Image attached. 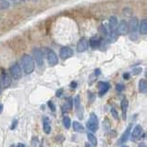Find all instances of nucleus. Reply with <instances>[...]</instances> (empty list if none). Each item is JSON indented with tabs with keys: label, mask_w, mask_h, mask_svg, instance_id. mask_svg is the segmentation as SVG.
Listing matches in <instances>:
<instances>
[{
	"label": "nucleus",
	"mask_w": 147,
	"mask_h": 147,
	"mask_svg": "<svg viewBox=\"0 0 147 147\" xmlns=\"http://www.w3.org/2000/svg\"><path fill=\"white\" fill-rule=\"evenodd\" d=\"M22 63L23 67V70L26 74H31L34 70V60L32 56L25 54L22 57Z\"/></svg>",
	"instance_id": "obj_1"
},
{
	"label": "nucleus",
	"mask_w": 147,
	"mask_h": 147,
	"mask_svg": "<svg viewBox=\"0 0 147 147\" xmlns=\"http://www.w3.org/2000/svg\"><path fill=\"white\" fill-rule=\"evenodd\" d=\"M98 125H99V122H98L97 116H96L94 113H92L90 115L89 120H88L86 123L87 129H89L91 132H95L98 129Z\"/></svg>",
	"instance_id": "obj_2"
},
{
	"label": "nucleus",
	"mask_w": 147,
	"mask_h": 147,
	"mask_svg": "<svg viewBox=\"0 0 147 147\" xmlns=\"http://www.w3.org/2000/svg\"><path fill=\"white\" fill-rule=\"evenodd\" d=\"M9 73L11 75V77L14 80H20L22 77V71L20 66L18 63H15V64L12 65L9 68Z\"/></svg>",
	"instance_id": "obj_3"
},
{
	"label": "nucleus",
	"mask_w": 147,
	"mask_h": 147,
	"mask_svg": "<svg viewBox=\"0 0 147 147\" xmlns=\"http://www.w3.org/2000/svg\"><path fill=\"white\" fill-rule=\"evenodd\" d=\"M33 57L36 62V64L39 67H42L44 65V54L42 52V50L40 48H34L32 51Z\"/></svg>",
	"instance_id": "obj_4"
},
{
	"label": "nucleus",
	"mask_w": 147,
	"mask_h": 147,
	"mask_svg": "<svg viewBox=\"0 0 147 147\" xmlns=\"http://www.w3.org/2000/svg\"><path fill=\"white\" fill-rule=\"evenodd\" d=\"M116 32L117 33V35H121V36L127 35V33L129 32L127 22H126V20H121V22L117 24Z\"/></svg>",
	"instance_id": "obj_5"
},
{
	"label": "nucleus",
	"mask_w": 147,
	"mask_h": 147,
	"mask_svg": "<svg viewBox=\"0 0 147 147\" xmlns=\"http://www.w3.org/2000/svg\"><path fill=\"white\" fill-rule=\"evenodd\" d=\"M138 27H139V20H138L136 17H132V18L129 19V22H128L129 32H131V33L136 32L138 30Z\"/></svg>",
	"instance_id": "obj_6"
},
{
	"label": "nucleus",
	"mask_w": 147,
	"mask_h": 147,
	"mask_svg": "<svg viewBox=\"0 0 147 147\" xmlns=\"http://www.w3.org/2000/svg\"><path fill=\"white\" fill-rule=\"evenodd\" d=\"M59 56H60V58L63 60L68 59V58L73 56V50L69 47H61L59 51Z\"/></svg>",
	"instance_id": "obj_7"
},
{
	"label": "nucleus",
	"mask_w": 147,
	"mask_h": 147,
	"mask_svg": "<svg viewBox=\"0 0 147 147\" xmlns=\"http://www.w3.org/2000/svg\"><path fill=\"white\" fill-rule=\"evenodd\" d=\"M47 61L48 64L51 67L56 66L58 63V57L57 56V54L51 49H47Z\"/></svg>",
	"instance_id": "obj_8"
},
{
	"label": "nucleus",
	"mask_w": 147,
	"mask_h": 147,
	"mask_svg": "<svg viewBox=\"0 0 147 147\" xmlns=\"http://www.w3.org/2000/svg\"><path fill=\"white\" fill-rule=\"evenodd\" d=\"M97 88H98V94L99 96H103L106 94L109 88H110V84L107 82H98L97 83Z\"/></svg>",
	"instance_id": "obj_9"
},
{
	"label": "nucleus",
	"mask_w": 147,
	"mask_h": 147,
	"mask_svg": "<svg viewBox=\"0 0 147 147\" xmlns=\"http://www.w3.org/2000/svg\"><path fill=\"white\" fill-rule=\"evenodd\" d=\"M142 132H144V129H142V127L141 125H137L135 128H134L132 133L131 134V140L133 142H136L138 140H140L142 138Z\"/></svg>",
	"instance_id": "obj_10"
},
{
	"label": "nucleus",
	"mask_w": 147,
	"mask_h": 147,
	"mask_svg": "<svg viewBox=\"0 0 147 147\" xmlns=\"http://www.w3.org/2000/svg\"><path fill=\"white\" fill-rule=\"evenodd\" d=\"M88 47H89V42H88L87 39L82 38L81 40L78 42V44H77V51L79 53H82V52L86 51V50L88 49Z\"/></svg>",
	"instance_id": "obj_11"
},
{
	"label": "nucleus",
	"mask_w": 147,
	"mask_h": 147,
	"mask_svg": "<svg viewBox=\"0 0 147 147\" xmlns=\"http://www.w3.org/2000/svg\"><path fill=\"white\" fill-rule=\"evenodd\" d=\"M10 84V77L6 71H3L0 79V86L2 88H7Z\"/></svg>",
	"instance_id": "obj_12"
},
{
	"label": "nucleus",
	"mask_w": 147,
	"mask_h": 147,
	"mask_svg": "<svg viewBox=\"0 0 147 147\" xmlns=\"http://www.w3.org/2000/svg\"><path fill=\"white\" fill-rule=\"evenodd\" d=\"M131 127H132V125H131V124H129V125L128 126V127H127V129H126V131L123 132L122 135H121L120 139H119V144H124V142H127V141L129 140V136H131Z\"/></svg>",
	"instance_id": "obj_13"
},
{
	"label": "nucleus",
	"mask_w": 147,
	"mask_h": 147,
	"mask_svg": "<svg viewBox=\"0 0 147 147\" xmlns=\"http://www.w3.org/2000/svg\"><path fill=\"white\" fill-rule=\"evenodd\" d=\"M88 42H89V45L93 49H97L101 45V39L97 36H93L90 39V41H88Z\"/></svg>",
	"instance_id": "obj_14"
},
{
	"label": "nucleus",
	"mask_w": 147,
	"mask_h": 147,
	"mask_svg": "<svg viewBox=\"0 0 147 147\" xmlns=\"http://www.w3.org/2000/svg\"><path fill=\"white\" fill-rule=\"evenodd\" d=\"M120 106H121V110H122V117L123 119H127V111H128V107H129V101L123 98L121 100V103H120Z\"/></svg>",
	"instance_id": "obj_15"
},
{
	"label": "nucleus",
	"mask_w": 147,
	"mask_h": 147,
	"mask_svg": "<svg viewBox=\"0 0 147 147\" xmlns=\"http://www.w3.org/2000/svg\"><path fill=\"white\" fill-rule=\"evenodd\" d=\"M73 107V99L69 97L68 100L66 101V103L62 106V112L63 113H68L70 111Z\"/></svg>",
	"instance_id": "obj_16"
},
{
	"label": "nucleus",
	"mask_w": 147,
	"mask_h": 147,
	"mask_svg": "<svg viewBox=\"0 0 147 147\" xmlns=\"http://www.w3.org/2000/svg\"><path fill=\"white\" fill-rule=\"evenodd\" d=\"M43 129L45 134H49L51 132V124H50L49 119L47 117H45L43 119Z\"/></svg>",
	"instance_id": "obj_17"
},
{
	"label": "nucleus",
	"mask_w": 147,
	"mask_h": 147,
	"mask_svg": "<svg viewBox=\"0 0 147 147\" xmlns=\"http://www.w3.org/2000/svg\"><path fill=\"white\" fill-rule=\"evenodd\" d=\"M138 30H139V32L142 35H146V33H147V20H146V19H144L139 23Z\"/></svg>",
	"instance_id": "obj_18"
},
{
	"label": "nucleus",
	"mask_w": 147,
	"mask_h": 147,
	"mask_svg": "<svg viewBox=\"0 0 147 147\" xmlns=\"http://www.w3.org/2000/svg\"><path fill=\"white\" fill-rule=\"evenodd\" d=\"M109 29L111 31H116L117 24H119V22H117V19L116 16H111L109 18Z\"/></svg>",
	"instance_id": "obj_19"
},
{
	"label": "nucleus",
	"mask_w": 147,
	"mask_h": 147,
	"mask_svg": "<svg viewBox=\"0 0 147 147\" xmlns=\"http://www.w3.org/2000/svg\"><path fill=\"white\" fill-rule=\"evenodd\" d=\"M73 106H75V108H76L77 113H78V116L80 117V113H82V112H81V97H80V95L75 96V98L73 99Z\"/></svg>",
	"instance_id": "obj_20"
},
{
	"label": "nucleus",
	"mask_w": 147,
	"mask_h": 147,
	"mask_svg": "<svg viewBox=\"0 0 147 147\" xmlns=\"http://www.w3.org/2000/svg\"><path fill=\"white\" fill-rule=\"evenodd\" d=\"M87 138H88V141L90 142V144L93 145L94 147L97 146L98 144V142H97V138L94 136V134L93 132H89L87 134Z\"/></svg>",
	"instance_id": "obj_21"
},
{
	"label": "nucleus",
	"mask_w": 147,
	"mask_h": 147,
	"mask_svg": "<svg viewBox=\"0 0 147 147\" xmlns=\"http://www.w3.org/2000/svg\"><path fill=\"white\" fill-rule=\"evenodd\" d=\"M139 91L142 94H145L147 92V82L144 79L140 80L139 82Z\"/></svg>",
	"instance_id": "obj_22"
},
{
	"label": "nucleus",
	"mask_w": 147,
	"mask_h": 147,
	"mask_svg": "<svg viewBox=\"0 0 147 147\" xmlns=\"http://www.w3.org/2000/svg\"><path fill=\"white\" fill-rule=\"evenodd\" d=\"M72 126H73V129L77 132H82L84 131V127L80 122H78V121H74Z\"/></svg>",
	"instance_id": "obj_23"
},
{
	"label": "nucleus",
	"mask_w": 147,
	"mask_h": 147,
	"mask_svg": "<svg viewBox=\"0 0 147 147\" xmlns=\"http://www.w3.org/2000/svg\"><path fill=\"white\" fill-rule=\"evenodd\" d=\"M117 33L116 31H111L110 33L107 35V39H108V42L109 43H114L115 41H117Z\"/></svg>",
	"instance_id": "obj_24"
},
{
	"label": "nucleus",
	"mask_w": 147,
	"mask_h": 147,
	"mask_svg": "<svg viewBox=\"0 0 147 147\" xmlns=\"http://www.w3.org/2000/svg\"><path fill=\"white\" fill-rule=\"evenodd\" d=\"M99 33L103 37H107V35H108V31H107V29L106 27V25H104V24L100 25V26H99Z\"/></svg>",
	"instance_id": "obj_25"
},
{
	"label": "nucleus",
	"mask_w": 147,
	"mask_h": 147,
	"mask_svg": "<svg viewBox=\"0 0 147 147\" xmlns=\"http://www.w3.org/2000/svg\"><path fill=\"white\" fill-rule=\"evenodd\" d=\"M63 124H64V127L66 129H69L70 128V125H71V120L68 116H65L63 117Z\"/></svg>",
	"instance_id": "obj_26"
},
{
	"label": "nucleus",
	"mask_w": 147,
	"mask_h": 147,
	"mask_svg": "<svg viewBox=\"0 0 147 147\" xmlns=\"http://www.w3.org/2000/svg\"><path fill=\"white\" fill-rule=\"evenodd\" d=\"M10 7V4L8 1H6V0H2L1 3H0V9H7Z\"/></svg>",
	"instance_id": "obj_27"
},
{
	"label": "nucleus",
	"mask_w": 147,
	"mask_h": 147,
	"mask_svg": "<svg viewBox=\"0 0 147 147\" xmlns=\"http://www.w3.org/2000/svg\"><path fill=\"white\" fill-rule=\"evenodd\" d=\"M123 14L125 16H131L132 14V9L129 7H126L123 8Z\"/></svg>",
	"instance_id": "obj_28"
},
{
	"label": "nucleus",
	"mask_w": 147,
	"mask_h": 147,
	"mask_svg": "<svg viewBox=\"0 0 147 147\" xmlns=\"http://www.w3.org/2000/svg\"><path fill=\"white\" fill-rule=\"evenodd\" d=\"M142 69L141 67H136V68H134L132 69V73L134 75H139L140 73H142Z\"/></svg>",
	"instance_id": "obj_29"
},
{
	"label": "nucleus",
	"mask_w": 147,
	"mask_h": 147,
	"mask_svg": "<svg viewBox=\"0 0 147 147\" xmlns=\"http://www.w3.org/2000/svg\"><path fill=\"white\" fill-rule=\"evenodd\" d=\"M111 114L116 120H119V114H117V111L115 108H111Z\"/></svg>",
	"instance_id": "obj_30"
},
{
	"label": "nucleus",
	"mask_w": 147,
	"mask_h": 147,
	"mask_svg": "<svg viewBox=\"0 0 147 147\" xmlns=\"http://www.w3.org/2000/svg\"><path fill=\"white\" fill-rule=\"evenodd\" d=\"M116 90L117 92H122L123 90H125V85L121 84V83H119V84L116 85Z\"/></svg>",
	"instance_id": "obj_31"
},
{
	"label": "nucleus",
	"mask_w": 147,
	"mask_h": 147,
	"mask_svg": "<svg viewBox=\"0 0 147 147\" xmlns=\"http://www.w3.org/2000/svg\"><path fill=\"white\" fill-rule=\"evenodd\" d=\"M47 104H48L49 108L51 109V111H53V112L56 111V106H55V104L52 102V101H49V102H48Z\"/></svg>",
	"instance_id": "obj_32"
},
{
	"label": "nucleus",
	"mask_w": 147,
	"mask_h": 147,
	"mask_svg": "<svg viewBox=\"0 0 147 147\" xmlns=\"http://www.w3.org/2000/svg\"><path fill=\"white\" fill-rule=\"evenodd\" d=\"M137 34H136V32H134V33H131V35H129V39L131 40H132V41H134V40H137Z\"/></svg>",
	"instance_id": "obj_33"
},
{
	"label": "nucleus",
	"mask_w": 147,
	"mask_h": 147,
	"mask_svg": "<svg viewBox=\"0 0 147 147\" xmlns=\"http://www.w3.org/2000/svg\"><path fill=\"white\" fill-rule=\"evenodd\" d=\"M70 87L72 88V89H75V88L77 87V82H71V83H70Z\"/></svg>",
	"instance_id": "obj_34"
},
{
	"label": "nucleus",
	"mask_w": 147,
	"mask_h": 147,
	"mask_svg": "<svg viewBox=\"0 0 147 147\" xmlns=\"http://www.w3.org/2000/svg\"><path fill=\"white\" fill-rule=\"evenodd\" d=\"M62 94H63V90L62 89H59V90L57 92V97H60V96L62 95Z\"/></svg>",
	"instance_id": "obj_35"
},
{
	"label": "nucleus",
	"mask_w": 147,
	"mask_h": 147,
	"mask_svg": "<svg viewBox=\"0 0 147 147\" xmlns=\"http://www.w3.org/2000/svg\"><path fill=\"white\" fill-rule=\"evenodd\" d=\"M36 141H38V138H36V137H33L32 138V145L33 146H35L36 144H37V142Z\"/></svg>",
	"instance_id": "obj_36"
},
{
	"label": "nucleus",
	"mask_w": 147,
	"mask_h": 147,
	"mask_svg": "<svg viewBox=\"0 0 147 147\" xmlns=\"http://www.w3.org/2000/svg\"><path fill=\"white\" fill-rule=\"evenodd\" d=\"M123 78H124V80H129V73H124L123 74Z\"/></svg>",
	"instance_id": "obj_37"
},
{
	"label": "nucleus",
	"mask_w": 147,
	"mask_h": 147,
	"mask_svg": "<svg viewBox=\"0 0 147 147\" xmlns=\"http://www.w3.org/2000/svg\"><path fill=\"white\" fill-rule=\"evenodd\" d=\"M17 125V120L15 119L14 121H13V124H12V126H11V129H14L16 127H15V126Z\"/></svg>",
	"instance_id": "obj_38"
},
{
	"label": "nucleus",
	"mask_w": 147,
	"mask_h": 147,
	"mask_svg": "<svg viewBox=\"0 0 147 147\" xmlns=\"http://www.w3.org/2000/svg\"><path fill=\"white\" fill-rule=\"evenodd\" d=\"M3 108H4L3 104H0V114H1V113H2V111H3Z\"/></svg>",
	"instance_id": "obj_39"
},
{
	"label": "nucleus",
	"mask_w": 147,
	"mask_h": 147,
	"mask_svg": "<svg viewBox=\"0 0 147 147\" xmlns=\"http://www.w3.org/2000/svg\"><path fill=\"white\" fill-rule=\"evenodd\" d=\"M17 147H26V145L23 144H17Z\"/></svg>",
	"instance_id": "obj_40"
},
{
	"label": "nucleus",
	"mask_w": 147,
	"mask_h": 147,
	"mask_svg": "<svg viewBox=\"0 0 147 147\" xmlns=\"http://www.w3.org/2000/svg\"><path fill=\"white\" fill-rule=\"evenodd\" d=\"M85 147H94V146L92 145L90 142H86V144H85Z\"/></svg>",
	"instance_id": "obj_41"
},
{
	"label": "nucleus",
	"mask_w": 147,
	"mask_h": 147,
	"mask_svg": "<svg viewBox=\"0 0 147 147\" xmlns=\"http://www.w3.org/2000/svg\"><path fill=\"white\" fill-rule=\"evenodd\" d=\"M139 147H146V145L144 144H140V146Z\"/></svg>",
	"instance_id": "obj_42"
},
{
	"label": "nucleus",
	"mask_w": 147,
	"mask_h": 147,
	"mask_svg": "<svg viewBox=\"0 0 147 147\" xmlns=\"http://www.w3.org/2000/svg\"><path fill=\"white\" fill-rule=\"evenodd\" d=\"M22 1H28V0H22Z\"/></svg>",
	"instance_id": "obj_43"
},
{
	"label": "nucleus",
	"mask_w": 147,
	"mask_h": 147,
	"mask_svg": "<svg viewBox=\"0 0 147 147\" xmlns=\"http://www.w3.org/2000/svg\"><path fill=\"white\" fill-rule=\"evenodd\" d=\"M0 1H2V0H0Z\"/></svg>",
	"instance_id": "obj_44"
}]
</instances>
